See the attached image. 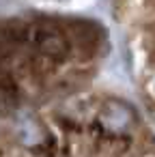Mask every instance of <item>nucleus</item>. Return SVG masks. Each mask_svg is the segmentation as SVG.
<instances>
[{"label": "nucleus", "mask_w": 155, "mask_h": 157, "mask_svg": "<svg viewBox=\"0 0 155 157\" xmlns=\"http://www.w3.org/2000/svg\"><path fill=\"white\" fill-rule=\"evenodd\" d=\"M99 123L108 131H125L134 123V112L118 101H108L99 112Z\"/></svg>", "instance_id": "f257e3e1"}, {"label": "nucleus", "mask_w": 155, "mask_h": 157, "mask_svg": "<svg viewBox=\"0 0 155 157\" xmlns=\"http://www.w3.org/2000/svg\"><path fill=\"white\" fill-rule=\"evenodd\" d=\"M151 88H153V93H155V82H153V86H151Z\"/></svg>", "instance_id": "f03ea898"}]
</instances>
